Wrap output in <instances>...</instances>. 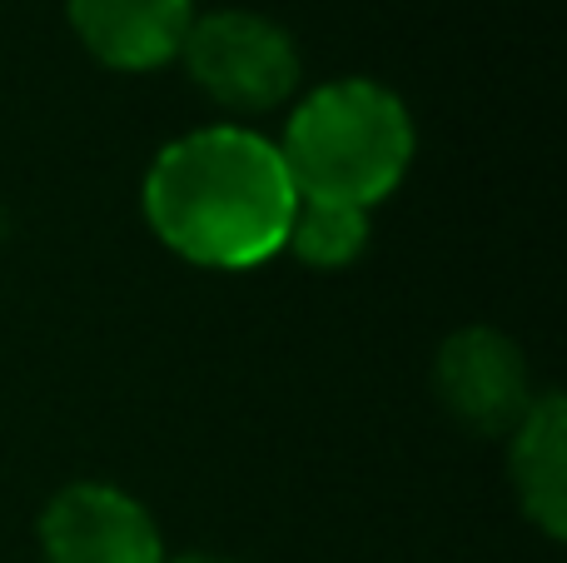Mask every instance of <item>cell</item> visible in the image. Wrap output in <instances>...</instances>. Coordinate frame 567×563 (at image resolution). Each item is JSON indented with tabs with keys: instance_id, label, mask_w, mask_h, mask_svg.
<instances>
[{
	"instance_id": "6da1fadb",
	"label": "cell",
	"mask_w": 567,
	"mask_h": 563,
	"mask_svg": "<svg viewBox=\"0 0 567 563\" xmlns=\"http://www.w3.org/2000/svg\"><path fill=\"white\" fill-rule=\"evenodd\" d=\"M299 190L279 145L245 125L169 140L145 175V219L159 245L205 269H255L289 235Z\"/></svg>"
},
{
	"instance_id": "277c9868",
	"label": "cell",
	"mask_w": 567,
	"mask_h": 563,
	"mask_svg": "<svg viewBox=\"0 0 567 563\" xmlns=\"http://www.w3.org/2000/svg\"><path fill=\"white\" fill-rule=\"evenodd\" d=\"M433 389L443 409L473 434H513L538 399L523 349L488 325H468L443 339L433 359Z\"/></svg>"
},
{
	"instance_id": "7a4b0ae2",
	"label": "cell",
	"mask_w": 567,
	"mask_h": 563,
	"mask_svg": "<svg viewBox=\"0 0 567 563\" xmlns=\"http://www.w3.org/2000/svg\"><path fill=\"white\" fill-rule=\"evenodd\" d=\"M279 155L299 195L373 209L413 165V115L379 80H329L293 105Z\"/></svg>"
},
{
	"instance_id": "8992f818",
	"label": "cell",
	"mask_w": 567,
	"mask_h": 563,
	"mask_svg": "<svg viewBox=\"0 0 567 563\" xmlns=\"http://www.w3.org/2000/svg\"><path fill=\"white\" fill-rule=\"evenodd\" d=\"M80 45L110 70H159L179 55L195 0H70Z\"/></svg>"
},
{
	"instance_id": "52a82bcc",
	"label": "cell",
	"mask_w": 567,
	"mask_h": 563,
	"mask_svg": "<svg viewBox=\"0 0 567 563\" xmlns=\"http://www.w3.org/2000/svg\"><path fill=\"white\" fill-rule=\"evenodd\" d=\"M508 449L513 489L528 514L548 539L567 534V409L558 395H538L533 409L518 419Z\"/></svg>"
},
{
	"instance_id": "5b68a950",
	"label": "cell",
	"mask_w": 567,
	"mask_h": 563,
	"mask_svg": "<svg viewBox=\"0 0 567 563\" xmlns=\"http://www.w3.org/2000/svg\"><path fill=\"white\" fill-rule=\"evenodd\" d=\"M45 563H165V544L140 499L115 484H70L40 514Z\"/></svg>"
},
{
	"instance_id": "9c48e42d",
	"label": "cell",
	"mask_w": 567,
	"mask_h": 563,
	"mask_svg": "<svg viewBox=\"0 0 567 563\" xmlns=\"http://www.w3.org/2000/svg\"><path fill=\"white\" fill-rule=\"evenodd\" d=\"M165 563H235V559H215V554H185V559H165Z\"/></svg>"
},
{
	"instance_id": "ba28073f",
	"label": "cell",
	"mask_w": 567,
	"mask_h": 563,
	"mask_svg": "<svg viewBox=\"0 0 567 563\" xmlns=\"http://www.w3.org/2000/svg\"><path fill=\"white\" fill-rule=\"evenodd\" d=\"M284 249L303 259L309 269H343L369 249V209L343 205V199L299 195L289 219Z\"/></svg>"
},
{
	"instance_id": "3957f363",
	"label": "cell",
	"mask_w": 567,
	"mask_h": 563,
	"mask_svg": "<svg viewBox=\"0 0 567 563\" xmlns=\"http://www.w3.org/2000/svg\"><path fill=\"white\" fill-rule=\"evenodd\" d=\"M189 80L225 110H275L299 90V45L284 25L255 10L195 16L179 45Z\"/></svg>"
}]
</instances>
